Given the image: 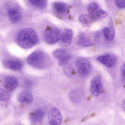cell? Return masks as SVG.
<instances>
[{
	"label": "cell",
	"instance_id": "cell-5",
	"mask_svg": "<svg viewBox=\"0 0 125 125\" xmlns=\"http://www.w3.org/2000/svg\"><path fill=\"white\" fill-rule=\"evenodd\" d=\"M48 119L51 125H60L62 121V116L59 110L56 107L51 108L48 113Z\"/></svg>",
	"mask_w": 125,
	"mask_h": 125
},
{
	"label": "cell",
	"instance_id": "cell-27",
	"mask_svg": "<svg viewBox=\"0 0 125 125\" xmlns=\"http://www.w3.org/2000/svg\"><path fill=\"white\" fill-rule=\"evenodd\" d=\"M89 118V117L88 116H85L81 120V121L82 122H83L87 120Z\"/></svg>",
	"mask_w": 125,
	"mask_h": 125
},
{
	"label": "cell",
	"instance_id": "cell-11",
	"mask_svg": "<svg viewBox=\"0 0 125 125\" xmlns=\"http://www.w3.org/2000/svg\"><path fill=\"white\" fill-rule=\"evenodd\" d=\"M4 65L7 67L14 70H18L21 69L23 66L22 62L18 60L8 59L4 62Z\"/></svg>",
	"mask_w": 125,
	"mask_h": 125
},
{
	"label": "cell",
	"instance_id": "cell-17",
	"mask_svg": "<svg viewBox=\"0 0 125 125\" xmlns=\"http://www.w3.org/2000/svg\"><path fill=\"white\" fill-rule=\"evenodd\" d=\"M10 95L9 92L6 90L0 88V105H3L9 102Z\"/></svg>",
	"mask_w": 125,
	"mask_h": 125
},
{
	"label": "cell",
	"instance_id": "cell-9",
	"mask_svg": "<svg viewBox=\"0 0 125 125\" xmlns=\"http://www.w3.org/2000/svg\"><path fill=\"white\" fill-rule=\"evenodd\" d=\"M4 86L8 91L12 92L17 87L18 81L15 77L11 76H6L4 79Z\"/></svg>",
	"mask_w": 125,
	"mask_h": 125
},
{
	"label": "cell",
	"instance_id": "cell-14",
	"mask_svg": "<svg viewBox=\"0 0 125 125\" xmlns=\"http://www.w3.org/2000/svg\"><path fill=\"white\" fill-rule=\"evenodd\" d=\"M77 44L78 45L83 47H89L94 44L91 41L87 38L85 35L83 33L80 34L78 35Z\"/></svg>",
	"mask_w": 125,
	"mask_h": 125
},
{
	"label": "cell",
	"instance_id": "cell-18",
	"mask_svg": "<svg viewBox=\"0 0 125 125\" xmlns=\"http://www.w3.org/2000/svg\"><path fill=\"white\" fill-rule=\"evenodd\" d=\"M67 53L66 50L64 49H58L54 51L53 55L55 58L59 60L67 54Z\"/></svg>",
	"mask_w": 125,
	"mask_h": 125
},
{
	"label": "cell",
	"instance_id": "cell-19",
	"mask_svg": "<svg viewBox=\"0 0 125 125\" xmlns=\"http://www.w3.org/2000/svg\"><path fill=\"white\" fill-rule=\"evenodd\" d=\"M31 4L35 6L41 8H44L47 5L46 0H29L28 1Z\"/></svg>",
	"mask_w": 125,
	"mask_h": 125
},
{
	"label": "cell",
	"instance_id": "cell-3",
	"mask_svg": "<svg viewBox=\"0 0 125 125\" xmlns=\"http://www.w3.org/2000/svg\"><path fill=\"white\" fill-rule=\"evenodd\" d=\"M78 73L81 77H87L89 74L91 70V66L90 61L84 58L77 59L76 62Z\"/></svg>",
	"mask_w": 125,
	"mask_h": 125
},
{
	"label": "cell",
	"instance_id": "cell-12",
	"mask_svg": "<svg viewBox=\"0 0 125 125\" xmlns=\"http://www.w3.org/2000/svg\"><path fill=\"white\" fill-rule=\"evenodd\" d=\"M19 102L21 103H28L32 101L33 97L31 93L28 91H24L20 93L17 96Z\"/></svg>",
	"mask_w": 125,
	"mask_h": 125
},
{
	"label": "cell",
	"instance_id": "cell-25",
	"mask_svg": "<svg viewBox=\"0 0 125 125\" xmlns=\"http://www.w3.org/2000/svg\"><path fill=\"white\" fill-rule=\"evenodd\" d=\"M42 111H37L35 113H34L33 115L34 116V117L35 118V120L37 119V120H38L42 117Z\"/></svg>",
	"mask_w": 125,
	"mask_h": 125
},
{
	"label": "cell",
	"instance_id": "cell-20",
	"mask_svg": "<svg viewBox=\"0 0 125 125\" xmlns=\"http://www.w3.org/2000/svg\"><path fill=\"white\" fill-rule=\"evenodd\" d=\"M98 8L97 3L93 2L89 4L87 7V10L89 13L91 14L97 11Z\"/></svg>",
	"mask_w": 125,
	"mask_h": 125
},
{
	"label": "cell",
	"instance_id": "cell-22",
	"mask_svg": "<svg viewBox=\"0 0 125 125\" xmlns=\"http://www.w3.org/2000/svg\"><path fill=\"white\" fill-rule=\"evenodd\" d=\"M70 58V55L67 54L58 60V63L59 65L61 66L64 65L69 62Z\"/></svg>",
	"mask_w": 125,
	"mask_h": 125
},
{
	"label": "cell",
	"instance_id": "cell-13",
	"mask_svg": "<svg viewBox=\"0 0 125 125\" xmlns=\"http://www.w3.org/2000/svg\"><path fill=\"white\" fill-rule=\"evenodd\" d=\"M89 15L91 22L106 17L108 15V13L104 10H100L89 14Z\"/></svg>",
	"mask_w": 125,
	"mask_h": 125
},
{
	"label": "cell",
	"instance_id": "cell-2",
	"mask_svg": "<svg viewBox=\"0 0 125 125\" xmlns=\"http://www.w3.org/2000/svg\"><path fill=\"white\" fill-rule=\"evenodd\" d=\"M61 33L59 30L53 27H48L45 30L43 34L44 40L47 43L52 44L60 39Z\"/></svg>",
	"mask_w": 125,
	"mask_h": 125
},
{
	"label": "cell",
	"instance_id": "cell-15",
	"mask_svg": "<svg viewBox=\"0 0 125 125\" xmlns=\"http://www.w3.org/2000/svg\"><path fill=\"white\" fill-rule=\"evenodd\" d=\"M103 34L106 39L111 41L114 37L115 31L112 25H111L108 27H106L103 29Z\"/></svg>",
	"mask_w": 125,
	"mask_h": 125
},
{
	"label": "cell",
	"instance_id": "cell-21",
	"mask_svg": "<svg viewBox=\"0 0 125 125\" xmlns=\"http://www.w3.org/2000/svg\"><path fill=\"white\" fill-rule=\"evenodd\" d=\"M79 20L82 23L88 24L91 23L89 15L82 14L79 17Z\"/></svg>",
	"mask_w": 125,
	"mask_h": 125
},
{
	"label": "cell",
	"instance_id": "cell-28",
	"mask_svg": "<svg viewBox=\"0 0 125 125\" xmlns=\"http://www.w3.org/2000/svg\"><path fill=\"white\" fill-rule=\"evenodd\" d=\"M96 113L95 112H93L91 113L90 115V116L91 117H94L96 115Z\"/></svg>",
	"mask_w": 125,
	"mask_h": 125
},
{
	"label": "cell",
	"instance_id": "cell-16",
	"mask_svg": "<svg viewBox=\"0 0 125 125\" xmlns=\"http://www.w3.org/2000/svg\"><path fill=\"white\" fill-rule=\"evenodd\" d=\"M53 6L55 11L60 14H63L65 13L68 8L66 4L62 2H55L53 4Z\"/></svg>",
	"mask_w": 125,
	"mask_h": 125
},
{
	"label": "cell",
	"instance_id": "cell-24",
	"mask_svg": "<svg viewBox=\"0 0 125 125\" xmlns=\"http://www.w3.org/2000/svg\"><path fill=\"white\" fill-rule=\"evenodd\" d=\"M79 93L77 91H73L70 94V97L73 101H76L79 97Z\"/></svg>",
	"mask_w": 125,
	"mask_h": 125
},
{
	"label": "cell",
	"instance_id": "cell-7",
	"mask_svg": "<svg viewBox=\"0 0 125 125\" xmlns=\"http://www.w3.org/2000/svg\"><path fill=\"white\" fill-rule=\"evenodd\" d=\"M44 58L43 53L40 51H37L33 52L29 55L27 58V61L31 64L38 65L43 62Z\"/></svg>",
	"mask_w": 125,
	"mask_h": 125
},
{
	"label": "cell",
	"instance_id": "cell-4",
	"mask_svg": "<svg viewBox=\"0 0 125 125\" xmlns=\"http://www.w3.org/2000/svg\"><path fill=\"white\" fill-rule=\"evenodd\" d=\"M103 89V84L101 77L99 75L94 76L91 81V92L94 96H97L102 93Z\"/></svg>",
	"mask_w": 125,
	"mask_h": 125
},
{
	"label": "cell",
	"instance_id": "cell-10",
	"mask_svg": "<svg viewBox=\"0 0 125 125\" xmlns=\"http://www.w3.org/2000/svg\"><path fill=\"white\" fill-rule=\"evenodd\" d=\"M8 15L10 21L14 24L19 22L21 18V15L20 12L14 9H10L9 10Z\"/></svg>",
	"mask_w": 125,
	"mask_h": 125
},
{
	"label": "cell",
	"instance_id": "cell-26",
	"mask_svg": "<svg viewBox=\"0 0 125 125\" xmlns=\"http://www.w3.org/2000/svg\"><path fill=\"white\" fill-rule=\"evenodd\" d=\"M121 73L123 77H125V64H124L122 66L121 69Z\"/></svg>",
	"mask_w": 125,
	"mask_h": 125
},
{
	"label": "cell",
	"instance_id": "cell-1",
	"mask_svg": "<svg viewBox=\"0 0 125 125\" xmlns=\"http://www.w3.org/2000/svg\"><path fill=\"white\" fill-rule=\"evenodd\" d=\"M19 45L22 48L28 49L36 44L38 41L37 34L34 29L26 28L21 30L19 33L17 38Z\"/></svg>",
	"mask_w": 125,
	"mask_h": 125
},
{
	"label": "cell",
	"instance_id": "cell-23",
	"mask_svg": "<svg viewBox=\"0 0 125 125\" xmlns=\"http://www.w3.org/2000/svg\"><path fill=\"white\" fill-rule=\"evenodd\" d=\"M115 5L120 8H124L125 7V0H116L115 1Z\"/></svg>",
	"mask_w": 125,
	"mask_h": 125
},
{
	"label": "cell",
	"instance_id": "cell-6",
	"mask_svg": "<svg viewBox=\"0 0 125 125\" xmlns=\"http://www.w3.org/2000/svg\"><path fill=\"white\" fill-rule=\"evenodd\" d=\"M97 60L107 68L114 67L116 62V59L114 56L108 54L97 57Z\"/></svg>",
	"mask_w": 125,
	"mask_h": 125
},
{
	"label": "cell",
	"instance_id": "cell-8",
	"mask_svg": "<svg viewBox=\"0 0 125 125\" xmlns=\"http://www.w3.org/2000/svg\"><path fill=\"white\" fill-rule=\"evenodd\" d=\"M73 35V31L71 29H65L61 35L60 45L63 46H67L70 45L72 42Z\"/></svg>",
	"mask_w": 125,
	"mask_h": 125
}]
</instances>
